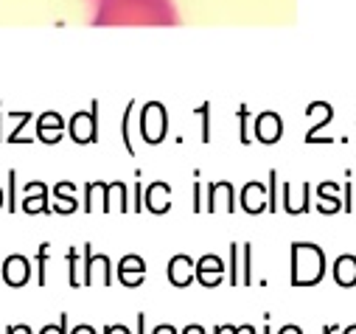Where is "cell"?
I'll list each match as a JSON object with an SVG mask.
<instances>
[{
    "label": "cell",
    "instance_id": "9a60e30c",
    "mask_svg": "<svg viewBox=\"0 0 356 334\" xmlns=\"http://www.w3.org/2000/svg\"><path fill=\"white\" fill-rule=\"evenodd\" d=\"M278 334H303V331H300L298 326H284V328H281Z\"/></svg>",
    "mask_w": 356,
    "mask_h": 334
},
{
    "label": "cell",
    "instance_id": "30bf717a",
    "mask_svg": "<svg viewBox=\"0 0 356 334\" xmlns=\"http://www.w3.org/2000/svg\"><path fill=\"white\" fill-rule=\"evenodd\" d=\"M104 334H132V331H129L127 326H107Z\"/></svg>",
    "mask_w": 356,
    "mask_h": 334
},
{
    "label": "cell",
    "instance_id": "8fae6325",
    "mask_svg": "<svg viewBox=\"0 0 356 334\" xmlns=\"http://www.w3.org/2000/svg\"><path fill=\"white\" fill-rule=\"evenodd\" d=\"M6 334H31V328L29 326H9Z\"/></svg>",
    "mask_w": 356,
    "mask_h": 334
},
{
    "label": "cell",
    "instance_id": "8992f818",
    "mask_svg": "<svg viewBox=\"0 0 356 334\" xmlns=\"http://www.w3.org/2000/svg\"><path fill=\"white\" fill-rule=\"evenodd\" d=\"M96 124H93V116L90 118H84V116H76L73 118V138L76 141H93L96 135Z\"/></svg>",
    "mask_w": 356,
    "mask_h": 334
},
{
    "label": "cell",
    "instance_id": "ba28073f",
    "mask_svg": "<svg viewBox=\"0 0 356 334\" xmlns=\"http://www.w3.org/2000/svg\"><path fill=\"white\" fill-rule=\"evenodd\" d=\"M337 281L339 284H353L356 281V262L353 259H339L337 262Z\"/></svg>",
    "mask_w": 356,
    "mask_h": 334
},
{
    "label": "cell",
    "instance_id": "277c9868",
    "mask_svg": "<svg viewBox=\"0 0 356 334\" xmlns=\"http://www.w3.org/2000/svg\"><path fill=\"white\" fill-rule=\"evenodd\" d=\"M258 138L261 141H266V143H273V141H278V135H281V121L273 116V113H266L261 121H258Z\"/></svg>",
    "mask_w": 356,
    "mask_h": 334
},
{
    "label": "cell",
    "instance_id": "7c38bea8",
    "mask_svg": "<svg viewBox=\"0 0 356 334\" xmlns=\"http://www.w3.org/2000/svg\"><path fill=\"white\" fill-rule=\"evenodd\" d=\"M70 334H96V328L93 326H76Z\"/></svg>",
    "mask_w": 356,
    "mask_h": 334
},
{
    "label": "cell",
    "instance_id": "ac0fdd59",
    "mask_svg": "<svg viewBox=\"0 0 356 334\" xmlns=\"http://www.w3.org/2000/svg\"><path fill=\"white\" fill-rule=\"evenodd\" d=\"M236 334H255V328H252V326H241Z\"/></svg>",
    "mask_w": 356,
    "mask_h": 334
},
{
    "label": "cell",
    "instance_id": "52a82bcc",
    "mask_svg": "<svg viewBox=\"0 0 356 334\" xmlns=\"http://www.w3.org/2000/svg\"><path fill=\"white\" fill-rule=\"evenodd\" d=\"M219 273H222V262L219 259H205L202 264H200V278H202V284H216L219 281Z\"/></svg>",
    "mask_w": 356,
    "mask_h": 334
},
{
    "label": "cell",
    "instance_id": "5b68a950",
    "mask_svg": "<svg viewBox=\"0 0 356 334\" xmlns=\"http://www.w3.org/2000/svg\"><path fill=\"white\" fill-rule=\"evenodd\" d=\"M191 262L188 259H174L171 262V267H168V276H171V281L177 284V287H186L188 281H191Z\"/></svg>",
    "mask_w": 356,
    "mask_h": 334
},
{
    "label": "cell",
    "instance_id": "3957f363",
    "mask_svg": "<svg viewBox=\"0 0 356 334\" xmlns=\"http://www.w3.org/2000/svg\"><path fill=\"white\" fill-rule=\"evenodd\" d=\"M3 278L9 287H23L29 281V262L20 259V256H12L6 264H3Z\"/></svg>",
    "mask_w": 356,
    "mask_h": 334
},
{
    "label": "cell",
    "instance_id": "ffe728a7",
    "mask_svg": "<svg viewBox=\"0 0 356 334\" xmlns=\"http://www.w3.org/2000/svg\"><path fill=\"white\" fill-rule=\"evenodd\" d=\"M331 331H334V328H323V334H331Z\"/></svg>",
    "mask_w": 356,
    "mask_h": 334
},
{
    "label": "cell",
    "instance_id": "7a4b0ae2",
    "mask_svg": "<svg viewBox=\"0 0 356 334\" xmlns=\"http://www.w3.org/2000/svg\"><path fill=\"white\" fill-rule=\"evenodd\" d=\"M163 129H165L163 107L160 104H149L143 110V138L146 141H160L163 138Z\"/></svg>",
    "mask_w": 356,
    "mask_h": 334
},
{
    "label": "cell",
    "instance_id": "e0dca14e",
    "mask_svg": "<svg viewBox=\"0 0 356 334\" xmlns=\"http://www.w3.org/2000/svg\"><path fill=\"white\" fill-rule=\"evenodd\" d=\"M143 326H146V317L140 315V317H138V334H146V328H143Z\"/></svg>",
    "mask_w": 356,
    "mask_h": 334
},
{
    "label": "cell",
    "instance_id": "2e32d148",
    "mask_svg": "<svg viewBox=\"0 0 356 334\" xmlns=\"http://www.w3.org/2000/svg\"><path fill=\"white\" fill-rule=\"evenodd\" d=\"M183 334H205V328H202V326H188Z\"/></svg>",
    "mask_w": 356,
    "mask_h": 334
},
{
    "label": "cell",
    "instance_id": "d6986e66",
    "mask_svg": "<svg viewBox=\"0 0 356 334\" xmlns=\"http://www.w3.org/2000/svg\"><path fill=\"white\" fill-rule=\"evenodd\" d=\"M342 334H356V326H350V328H345Z\"/></svg>",
    "mask_w": 356,
    "mask_h": 334
},
{
    "label": "cell",
    "instance_id": "5bb4252c",
    "mask_svg": "<svg viewBox=\"0 0 356 334\" xmlns=\"http://www.w3.org/2000/svg\"><path fill=\"white\" fill-rule=\"evenodd\" d=\"M154 334H177V328L174 326H157Z\"/></svg>",
    "mask_w": 356,
    "mask_h": 334
},
{
    "label": "cell",
    "instance_id": "9c48e42d",
    "mask_svg": "<svg viewBox=\"0 0 356 334\" xmlns=\"http://www.w3.org/2000/svg\"><path fill=\"white\" fill-rule=\"evenodd\" d=\"M40 334H67V315H62L59 326H45Z\"/></svg>",
    "mask_w": 356,
    "mask_h": 334
},
{
    "label": "cell",
    "instance_id": "6da1fadb",
    "mask_svg": "<svg viewBox=\"0 0 356 334\" xmlns=\"http://www.w3.org/2000/svg\"><path fill=\"white\" fill-rule=\"evenodd\" d=\"M295 284H314L320 278V253L312 244H295Z\"/></svg>",
    "mask_w": 356,
    "mask_h": 334
},
{
    "label": "cell",
    "instance_id": "4fadbf2b",
    "mask_svg": "<svg viewBox=\"0 0 356 334\" xmlns=\"http://www.w3.org/2000/svg\"><path fill=\"white\" fill-rule=\"evenodd\" d=\"M238 328H233V326H216V331L213 334H236Z\"/></svg>",
    "mask_w": 356,
    "mask_h": 334
}]
</instances>
